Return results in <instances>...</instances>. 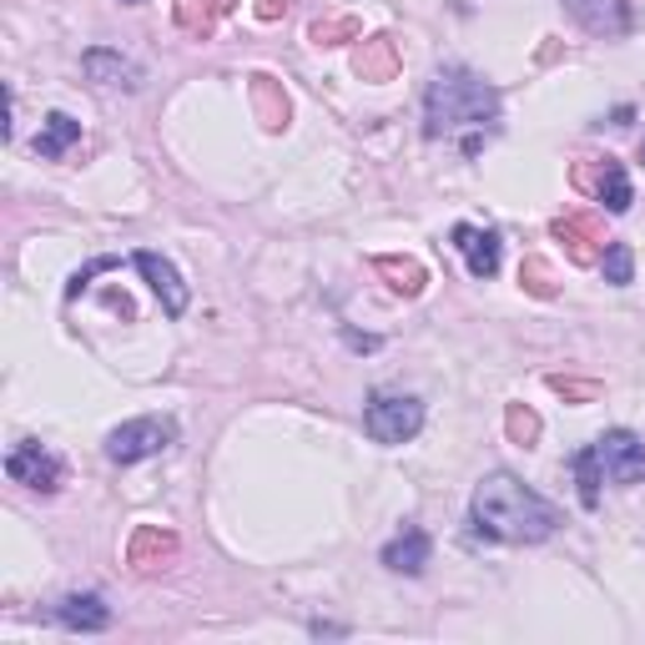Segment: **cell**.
I'll return each instance as SVG.
<instances>
[{
    "label": "cell",
    "mask_w": 645,
    "mask_h": 645,
    "mask_svg": "<svg viewBox=\"0 0 645 645\" xmlns=\"http://www.w3.org/2000/svg\"><path fill=\"white\" fill-rule=\"evenodd\" d=\"M429 534L419 530V524H404V534H394L384 545V565L394 575H423V565H429Z\"/></svg>",
    "instance_id": "cell-15"
},
{
    "label": "cell",
    "mask_w": 645,
    "mask_h": 645,
    "mask_svg": "<svg viewBox=\"0 0 645 645\" xmlns=\"http://www.w3.org/2000/svg\"><path fill=\"white\" fill-rule=\"evenodd\" d=\"M56 625L61 631H81V635H97L112 625V606L91 590H76V596H61L56 600Z\"/></svg>",
    "instance_id": "cell-12"
},
{
    "label": "cell",
    "mask_w": 645,
    "mask_h": 645,
    "mask_svg": "<svg viewBox=\"0 0 645 645\" xmlns=\"http://www.w3.org/2000/svg\"><path fill=\"white\" fill-rule=\"evenodd\" d=\"M81 66H87V76L101 81V87H126V91L142 87V66L132 56H122V50H87Z\"/></svg>",
    "instance_id": "cell-16"
},
{
    "label": "cell",
    "mask_w": 645,
    "mask_h": 645,
    "mask_svg": "<svg viewBox=\"0 0 645 645\" xmlns=\"http://www.w3.org/2000/svg\"><path fill=\"white\" fill-rule=\"evenodd\" d=\"M233 5H237V0H177L172 15H177V25H182L186 36L207 41L212 31H217V21H223Z\"/></svg>",
    "instance_id": "cell-18"
},
{
    "label": "cell",
    "mask_w": 645,
    "mask_h": 645,
    "mask_svg": "<svg viewBox=\"0 0 645 645\" xmlns=\"http://www.w3.org/2000/svg\"><path fill=\"white\" fill-rule=\"evenodd\" d=\"M373 268L388 278V287L394 293H404V298H419L423 287H429V268H423L419 258H398V252H378L373 258Z\"/></svg>",
    "instance_id": "cell-17"
},
{
    "label": "cell",
    "mask_w": 645,
    "mask_h": 645,
    "mask_svg": "<svg viewBox=\"0 0 645 645\" xmlns=\"http://www.w3.org/2000/svg\"><path fill=\"white\" fill-rule=\"evenodd\" d=\"M550 233L565 242L570 262H580V268H596L600 252H606V233H600V223L590 217V212H570V217H555V223H550Z\"/></svg>",
    "instance_id": "cell-9"
},
{
    "label": "cell",
    "mask_w": 645,
    "mask_h": 645,
    "mask_svg": "<svg viewBox=\"0 0 645 645\" xmlns=\"http://www.w3.org/2000/svg\"><path fill=\"white\" fill-rule=\"evenodd\" d=\"M565 11H570L590 36H625V31H631V5H625V0H565Z\"/></svg>",
    "instance_id": "cell-13"
},
{
    "label": "cell",
    "mask_w": 645,
    "mask_h": 645,
    "mask_svg": "<svg viewBox=\"0 0 645 645\" xmlns=\"http://www.w3.org/2000/svg\"><path fill=\"white\" fill-rule=\"evenodd\" d=\"M550 388H555V394H565V398H596L600 394V384H570V378H550Z\"/></svg>",
    "instance_id": "cell-26"
},
{
    "label": "cell",
    "mask_w": 645,
    "mask_h": 645,
    "mask_svg": "<svg viewBox=\"0 0 645 645\" xmlns=\"http://www.w3.org/2000/svg\"><path fill=\"white\" fill-rule=\"evenodd\" d=\"M570 469H575V484H580V505L585 509H600V484H606V469H600L596 444L575 449V454H570Z\"/></svg>",
    "instance_id": "cell-20"
},
{
    "label": "cell",
    "mask_w": 645,
    "mask_h": 645,
    "mask_svg": "<svg viewBox=\"0 0 645 645\" xmlns=\"http://www.w3.org/2000/svg\"><path fill=\"white\" fill-rule=\"evenodd\" d=\"M454 248L464 252V262H469V273L479 278V283L499 273V252H505V248H499V233H495V227L460 223V227H454Z\"/></svg>",
    "instance_id": "cell-11"
},
{
    "label": "cell",
    "mask_w": 645,
    "mask_h": 645,
    "mask_svg": "<svg viewBox=\"0 0 645 645\" xmlns=\"http://www.w3.org/2000/svg\"><path fill=\"white\" fill-rule=\"evenodd\" d=\"M252 106H258V122L268 132H278L287 122V91L278 87L273 76H252Z\"/></svg>",
    "instance_id": "cell-21"
},
{
    "label": "cell",
    "mask_w": 645,
    "mask_h": 645,
    "mask_svg": "<svg viewBox=\"0 0 645 645\" xmlns=\"http://www.w3.org/2000/svg\"><path fill=\"white\" fill-rule=\"evenodd\" d=\"M600 273H606V283L631 287L635 283V252H631V242H606V252H600Z\"/></svg>",
    "instance_id": "cell-23"
},
{
    "label": "cell",
    "mask_w": 645,
    "mask_h": 645,
    "mask_svg": "<svg viewBox=\"0 0 645 645\" xmlns=\"http://www.w3.org/2000/svg\"><path fill=\"white\" fill-rule=\"evenodd\" d=\"M122 5H142V0H122Z\"/></svg>",
    "instance_id": "cell-28"
},
{
    "label": "cell",
    "mask_w": 645,
    "mask_h": 645,
    "mask_svg": "<svg viewBox=\"0 0 645 645\" xmlns=\"http://www.w3.org/2000/svg\"><path fill=\"white\" fill-rule=\"evenodd\" d=\"M499 132V91L474 76L469 66H444L423 91V137L460 142L464 157H479V147Z\"/></svg>",
    "instance_id": "cell-1"
},
{
    "label": "cell",
    "mask_w": 645,
    "mask_h": 645,
    "mask_svg": "<svg viewBox=\"0 0 645 645\" xmlns=\"http://www.w3.org/2000/svg\"><path fill=\"white\" fill-rule=\"evenodd\" d=\"M252 11H258V21H283V15H287V0H258Z\"/></svg>",
    "instance_id": "cell-27"
},
{
    "label": "cell",
    "mask_w": 645,
    "mask_h": 645,
    "mask_svg": "<svg viewBox=\"0 0 645 645\" xmlns=\"http://www.w3.org/2000/svg\"><path fill=\"white\" fill-rule=\"evenodd\" d=\"M363 429L378 444H409L423 429V404L409 394H373L369 409H363Z\"/></svg>",
    "instance_id": "cell-4"
},
{
    "label": "cell",
    "mask_w": 645,
    "mask_h": 645,
    "mask_svg": "<svg viewBox=\"0 0 645 645\" xmlns=\"http://www.w3.org/2000/svg\"><path fill=\"white\" fill-rule=\"evenodd\" d=\"M132 262H137V273L151 283V293H157V298H161V308L172 313V318H182V313H186V303H192V293H186L182 273H177L172 262L161 258V252H147V248H142Z\"/></svg>",
    "instance_id": "cell-10"
},
{
    "label": "cell",
    "mask_w": 645,
    "mask_h": 645,
    "mask_svg": "<svg viewBox=\"0 0 645 645\" xmlns=\"http://www.w3.org/2000/svg\"><path fill=\"white\" fill-rule=\"evenodd\" d=\"M308 41L313 46H338V41H363V25L353 15H328V21H313L308 25Z\"/></svg>",
    "instance_id": "cell-22"
},
{
    "label": "cell",
    "mask_w": 645,
    "mask_h": 645,
    "mask_svg": "<svg viewBox=\"0 0 645 645\" xmlns=\"http://www.w3.org/2000/svg\"><path fill=\"white\" fill-rule=\"evenodd\" d=\"M600 469H606L610 484H645V439L631 434V429H610V434L596 439Z\"/></svg>",
    "instance_id": "cell-6"
},
{
    "label": "cell",
    "mask_w": 645,
    "mask_h": 645,
    "mask_svg": "<svg viewBox=\"0 0 645 645\" xmlns=\"http://www.w3.org/2000/svg\"><path fill=\"white\" fill-rule=\"evenodd\" d=\"M177 559V534L161 530V524H137L132 540H126V565L137 575H157Z\"/></svg>",
    "instance_id": "cell-8"
},
{
    "label": "cell",
    "mask_w": 645,
    "mask_h": 645,
    "mask_svg": "<svg viewBox=\"0 0 645 645\" xmlns=\"http://www.w3.org/2000/svg\"><path fill=\"white\" fill-rule=\"evenodd\" d=\"M505 434H509V444L530 449L534 439H540V414L524 409V404H509V414H505Z\"/></svg>",
    "instance_id": "cell-25"
},
{
    "label": "cell",
    "mask_w": 645,
    "mask_h": 645,
    "mask_svg": "<svg viewBox=\"0 0 645 645\" xmlns=\"http://www.w3.org/2000/svg\"><path fill=\"white\" fill-rule=\"evenodd\" d=\"M5 474H11L15 484H25V489H41V495L61 489V460H56L46 444H36V439H21V444L5 454Z\"/></svg>",
    "instance_id": "cell-7"
},
{
    "label": "cell",
    "mask_w": 645,
    "mask_h": 645,
    "mask_svg": "<svg viewBox=\"0 0 645 645\" xmlns=\"http://www.w3.org/2000/svg\"><path fill=\"white\" fill-rule=\"evenodd\" d=\"M398 66H404V56H398V41L394 36H369L359 41V50H353V71H359V81H394Z\"/></svg>",
    "instance_id": "cell-14"
},
{
    "label": "cell",
    "mask_w": 645,
    "mask_h": 645,
    "mask_svg": "<svg viewBox=\"0 0 645 645\" xmlns=\"http://www.w3.org/2000/svg\"><path fill=\"white\" fill-rule=\"evenodd\" d=\"M520 287L530 293V298H545V303L559 293V283H555V273H550L545 258H524L520 262Z\"/></svg>",
    "instance_id": "cell-24"
},
{
    "label": "cell",
    "mask_w": 645,
    "mask_h": 645,
    "mask_svg": "<svg viewBox=\"0 0 645 645\" xmlns=\"http://www.w3.org/2000/svg\"><path fill=\"white\" fill-rule=\"evenodd\" d=\"M469 524L479 540H499V545H540L559 530V509L550 499H540L530 484H520L514 474L495 469L474 484L469 499Z\"/></svg>",
    "instance_id": "cell-2"
},
{
    "label": "cell",
    "mask_w": 645,
    "mask_h": 645,
    "mask_svg": "<svg viewBox=\"0 0 645 645\" xmlns=\"http://www.w3.org/2000/svg\"><path fill=\"white\" fill-rule=\"evenodd\" d=\"M177 444V423L172 419H132L122 429L106 434V460L112 464H142L151 454Z\"/></svg>",
    "instance_id": "cell-5"
},
{
    "label": "cell",
    "mask_w": 645,
    "mask_h": 645,
    "mask_svg": "<svg viewBox=\"0 0 645 645\" xmlns=\"http://www.w3.org/2000/svg\"><path fill=\"white\" fill-rule=\"evenodd\" d=\"M570 182H575V192H585V197H596L606 212H631V202H635V192H631V177H625V161H615V157H580L570 167Z\"/></svg>",
    "instance_id": "cell-3"
},
{
    "label": "cell",
    "mask_w": 645,
    "mask_h": 645,
    "mask_svg": "<svg viewBox=\"0 0 645 645\" xmlns=\"http://www.w3.org/2000/svg\"><path fill=\"white\" fill-rule=\"evenodd\" d=\"M71 142H81V122L76 116H66V112H50L46 122H41V137H36V157H46V161H56L61 157Z\"/></svg>",
    "instance_id": "cell-19"
}]
</instances>
